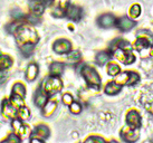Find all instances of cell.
Listing matches in <instances>:
<instances>
[{
    "instance_id": "6da1fadb",
    "label": "cell",
    "mask_w": 153,
    "mask_h": 143,
    "mask_svg": "<svg viewBox=\"0 0 153 143\" xmlns=\"http://www.w3.org/2000/svg\"><path fill=\"white\" fill-rule=\"evenodd\" d=\"M13 36L16 38L18 47L26 45V44H37L39 40L38 34L30 24H24L18 26V28L15 30Z\"/></svg>"
},
{
    "instance_id": "7a4b0ae2",
    "label": "cell",
    "mask_w": 153,
    "mask_h": 143,
    "mask_svg": "<svg viewBox=\"0 0 153 143\" xmlns=\"http://www.w3.org/2000/svg\"><path fill=\"white\" fill-rule=\"evenodd\" d=\"M81 74L86 80L88 87L96 91L101 89V84H102L101 76L98 75V73L93 67H91L88 65H83L81 68Z\"/></svg>"
},
{
    "instance_id": "3957f363",
    "label": "cell",
    "mask_w": 153,
    "mask_h": 143,
    "mask_svg": "<svg viewBox=\"0 0 153 143\" xmlns=\"http://www.w3.org/2000/svg\"><path fill=\"white\" fill-rule=\"evenodd\" d=\"M40 89L46 94L47 96H53L57 93H59L63 89V82L59 76H48L42 83Z\"/></svg>"
},
{
    "instance_id": "277c9868",
    "label": "cell",
    "mask_w": 153,
    "mask_h": 143,
    "mask_svg": "<svg viewBox=\"0 0 153 143\" xmlns=\"http://www.w3.org/2000/svg\"><path fill=\"white\" fill-rule=\"evenodd\" d=\"M153 46V34L149 30H140L136 34V40L132 47L136 51H143L148 47Z\"/></svg>"
},
{
    "instance_id": "5b68a950",
    "label": "cell",
    "mask_w": 153,
    "mask_h": 143,
    "mask_svg": "<svg viewBox=\"0 0 153 143\" xmlns=\"http://www.w3.org/2000/svg\"><path fill=\"white\" fill-rule=\"evenodd\" d=\"M112 56H114L115 58L120 60L121 63L125 64V65H130V64L134 63L135 60V56L132 53V51L128 49H123V48H115L114 51H111Z\"/></svg>"
},
{
    "instance_id": "8992f818",
    "label": "cell",
    "mask_w": 153,
    "mask_h": 143,
    "mask_svg": "<svg viewBox=\"0 0 153 143\" xmlns=\"http://www.w3.org/2000/svg\"><path fill=\"white\" fill-rule=\"evenodd\" d=\"M120 135H121V139L125 142H135L136 140L139 139L140 133H139V129L131 127L130 125H125L124 127H122Z\"/></svg>"
},
{
    "instance_id": "52a82bcc",
    "label": "cell",
    "mask_w": 153,
    "mask_h": 143,
    "mask_svg": "<svg viewBox=\"0 0 153 143\" xmlns=\"http://www.w3.org/2000/svg\"><path fill=\"white\" fill-rule=\"evenodd\" d=\"M1 113L4 118L13 120V118H17V107L10 102L9 98H4V101L1 102Z\"/></svg>"
},
{
    "instance_id": "ba28073f",
    "label": "cell",
    "mask_w": 153,
    "mask_h": 143,
    "mask_svg": "<svg viewBox=\"0 0 153 143\" xmlns=\"http://www.w3.org/2000/svg\"><path fill=\"white\" fill-rule=\"evenodd\" d=\"M11 125H13V132L16 134L20 135V136H27V135L30 134V127L27 124H25L24 121L19 120L18 118H13Z\"/></svg>"
},
{
    "instance_id": "9c48e42d",
    "label": "cell",
    "mask_w": 153,
    "mask_h": 143,
    "mask_svg": "<svg viewBox=\"0 0 153 143\" xmlns=\"http://www.w3.org/2000/svg\"><path fill=\"white\" fill-rule=\"evenodd\" d=\"M65 17L69 20L79 21L83 17V9L75 4H68V7L65 10Z\"/></svg>"
},
{
    "instance_id": "30bf717a",
    "label": "cell",
    "mask_w": 153,
    "mask_h": 143,
    "mask_svg": "<svg viewBox=\"0 0 153 143\" xmlns=\"http://www.w3.org/2000/svg\"><path fill=\"white\" fill-rule=\"evenodd\" d=\"M53 49L55 51L56 54L58 55H63V54H68L69 51H72V44L69 40L67 39H57L54 45H53Z\"/></svg>"
},
{
    "instance_id": "8fae6325",
    "label": "cell",
    "mask_w": 153,
    "mask_h": 143,
    "mask_svg": "<svg viewBox=\"0 0 153 143\" xmlns=\"http://www.w3.org/2000/svg\"><path fill=\"white\" fill-rule=\"evenodd\" d=\"M126 124L130 125L131 127H135V129H140L142 125V118H141L140 113L135 111V109H131L128 111V113L126 114Z\"/></svg>"
},
{
    "instance_id": "7c38bea8",
    "label": "cell",
    "mask_w": 153,
    "mask_h": 143,
    "mask_svg": "<svg viewBox=\"0 0 153 143\" xmlns=\"http://www.w3.org/2000/svg\"><path fill=\"white\" fill-rule=\"evenodd\" d=\"M116 20L117 19L113 15H111V13H104V15L98 17L97 24L102 28H111V27L116 26Z\"/></svg>"
},
{
    "instance_id": "4fadbf2b",
    "label": "cell",
    "mask_w": 153,
    "mask_h": 143,
    "mask_svg": "<svg viewBox=\"0 0 153 143\" xmlns=\"http://www.w3.org/2000/svg\"><path fill=\"white\" fill-rule=\"evenodd\" d=\"M55 8L53 9L51 15L56 18H60L65 16V10L69 4V0H55Z\"/></svg>"
},
{
    "instance_id": "5bb4252c",
    "label": "cell",
    "mask_w": 153,
    "mask_h": 143,
    "mask_svg": "<svg viewBox=\"0 0 153 143\" xmlns=\"http://www.w3.org/2000/svg\"><path fill=\"white\" fill-rule=\"evenodd\" d=\"M134 26H135V21L133 20V19H131V18L126 17V16L119 18V19L116 20V27H117L121 31H128V30H131Z\"/></svg>"
},
{
    "instance_id": "9a60e30c",
    "label": "cell",
    "mask_w": 153,
    "mask_h": 143,
    "mask_svg": "<svg viewBox=\"0 0 153 143\" xmlns=\"http://www.w3.org/2000/svg\"><path fill=\"white\" fill-rule=\"evenodd\" d=\"M39 67L36 63H30L26 69V80L28 82H34L38 77Z\"/></svg>"
},
{
    "instance_id": "2e32d148",
    "label": "cell",
    "mask_w": 153,
    "mask_h": 143,
    "mask_svg": "<svg viewBox=\"0 0 153 143\" xmlns=\"http://www.w3.org/2000/svg\"><path fill=\"white\" fill-rule=\"evenodd\" d=\"M34 102H35V105L37 106V107H40V109H43L44 106L46 105L47 102H48V96L43 92V89H40V87L35 93Z\"/></svg>"
},
{
    "instance_id": "e0dca14e",
    "label": "cell",
    "mask_w": 153,
    "mask_h": 143,
    "mask_svg": "<svg viewBox=\"0 0 153 143\" xmlns=\"http://www.w3.org/2000/svg\"><path fill=\"white\" fill-rule=\"evenodd\" d=\"M45 4H42L39 0H30L29 2V9L31 13L35 15V16H42L45 11Z\"/></svg>"
},
{
    "instance_id": "ac0fdd59",
    "label": "cell",
    "mask_w": 153,
    "mask_h": 143,
    "mask_svg": "<svg viewBox=\"0 0 153 143\" xmlns=\"http://www.w3.org/2000/svg\"><path fill=\"white\" fill-rule=\"evenodd\" d=\"M115 48H123V49H128V51H132L133 47L128 40H124L122 38H117L110 44V53L112 51H114Z\"/></svg>"
},
{
    "instance_id": "d6986e66",
    "label": "cell",
    "mask_w": 153,
    "mask_h": 143,
    "mask_svg": "<svg viewBox=\"0 0 153 143\" xmlns=\"http://www.w3.org/2000/svg\"><path fill=\"white\" fill-rule=\"evenodd\" d=\"M121 89H122V85L117 84L115 80L113 82H110V83H107L106 86H105V89H104V92L106 95H110V96H114L116 94H119L121 92Z\"/></svg>"
},
{
    "instance_id": "ffe728a7",
    "label": "cell",
    "mask_w": 153,
    "mask_h": 143,
    "mask_svg": "<svg viewBox=\"0 0 153 143\" xmlns=\"http://www.w3.org/2000/svg\"><path fill=\"white\" fill-rule=\"evenodd\" d=\"M56 109H57V102L56 101H49L46 103V105L44 106L43 109H42V113L45 118H51L53 114L56 112Z\"/></svg>"
},
{
    "instance_id": "44dd1931",
    "label": "cell",
    "mask_w": 153,
    "mask_h": 143,
    "mask_svg": "<svg viewBox=\"0 0 153 143\" xmlns=\"http://www.w3.org/2000/svg\"><path fill=\"white\" fill-rule=\"evenodd\" d=\"M51 134V131L47 127L46 125L44 124H40V125H37L35 127L34 133H33V136H37V138H40L43 140H46Z\"/></svg>"
},
{
    "instance_id": "7402d4cb",
    "label": "cell",
    "mask_w": 153,
    "mask_h": 143,
    "mask_svg": "<svg viewBox=\"0 0 153 143\" xmlns=\"http://www.w3.org/2000/svg\"><path fill=\"white\" fill-rule=\"evenodd\" d=\"M65 68V65L60 62H54L49 66V74L51 76H60L63 74Z\"/></svg>"
},
{
    "instance_id": "603a6c76",
    "label": "cell",
    "mask_w": 153,
    "mask_h": 143,
    "mask_svg": "<svg viewBox=\"0 0 153 143\" xmlns=\"http://www.w3.org/2000/svg\"><path fill=\"white\" fill-rule=\"evenodd\" d=\"M111 59V53L108 51H100L96 57H95V60H96V64L100 65V66H103L106 63H108Z\"/></svg>"
},
{
    "instance_id": "cb8c5ba5",
    "label": "cell",
    "mask_w": 153,
    "mask_h": 143,
    "mask_svg": "<svg viewBox=\"0 0 153 143\" xmlns=\"http://www.w3.org/2000/svg\"><path fill=\"white\" fill-rule=\"evenodd\" d=\"M17 118H19V120L24 121V122H25V121H28L30 118V109L25 105L17 109Z\"/></svg>"
},
{
    "instance_id": "d4e9b609",
    "label": "cell",
    "mask_w": 153,
    "mask_h": 143,
    "mask_svg": "<svg viewBox=\"0 0 153 143\" xmlns=\"http://www.w3.org/2000/svg\"><path fill=\"white\" fill-rule=\"evenodd\" d=\"M13 66V58L8 55H0V69H8Z\"/></svg>"
},
{
    "instance_id": "484cf974",
    "label": "cell",
    "mask_w": 153,
    "mask_h": 143,
    "mask_svg": "<svg viewBox=\"0 0 153 143\" xmlns=\"http://www.w3.org/2000/svg\"><path fill=\"white\" fill-rule=\"evenodd\" d=\"M9 100H10V102H11L17 109H19V107H22V106L25 105L24 97H22L20 95H17V94H13V93H11V95H10V98H9Z\"/></svg>"
},
{
    "instance_id": "4316f807",
    "label": "cell",
    "mask_w": 153,
    "mask_h": 143,
    "mask_svg": "<svg viewBox=\"0 0 153 143\" xmlns=\"http://www.w3.org/2000/svg\"><path fill=\"white\" fill-rule=\"evenodd\" d=\"M35 44H26V45H22V46L19 47V49L22 51V54L25 56V57H29L30 55L33 54V51L35 49Z\"/></svg>"
},
{
    "instance_id": "83f0119b",
    "label": "cell",
    "mask_w": 153,
    "mask_h": 143,
    "mask_svg": "<svg viewBox=\"0 0 153 143\" xmlns=\"http://www.w3.org/2000/svg\"><path fill=\"white\" fill-rule=\"evenodd\" d=\"M81 58H82L81 53H79V51H71L67 54V60L72 64L78 63V62L81 60Z\"/></svg>"
},
{
    "instance_id": "f1b7e54d",
    "label": "cell",
    "mask_w": 153,
    "mask_h": 143,
    "mask_svg": "<svg viewBox=\"0 0 153 143\" xmlns=\"http://www.w3.org/2000/svg\"><path fill=\"white\" fill-rule=\"evenodd\" d=\"M13 94H17V95H20L22 97L25 98L26 96V87L25 85L22 84V83H16V84L13 86Z\"/></svg>"
},
{
    "instance_id": "f546056e",
    "label": "cell",
    "mask_w": 153,
    "mask_h": 143,
    "mask_svg": "<svg viewBox=\"0 0 153 143\" xmlns=\"http://www.w3.org/2000/svg\"><path fill=\"white\" fill-rule=\"evenodd\" d=\"M140 80V75L135 73V72H128V83H126V86H133L139 83Z\"/></svg>"
},
{
    "instance_id": "4dcf8cb0",
    "label": "cell",
    "mask_w": 153,
    "mask_h": 143,
    "mask_svg": "<svg viewBox=\"0 0 153 143\" xmlns=\"http://www.w3.org/2000/svg\"><path fill=\"white\" fill-rule=\"evenodd\" d=\"M121 73V67H120L117 64L115 63H110L107 65V74L110 76H116L117 74Z\"/></svg>"
},
{
    "instance_id": "1f68e13d",
    "label": "cell",
    "mask_w": 153,
    "mask_h": 143,
    "mask_svg": "<svg viewBox=\"0 0 153 143\" xmlns=\"http://www.w3.org/2000/svg\"><path fill=\"white\" fill-rule=\"evenodd\" d=\"M69 111H71V113L74 114V115H78V114H81V112H82V105L78 102L74 101L72 104L69 105Z\"/></svg>"
},
{
    "instance_id": "d6a6232c",
    "label": "cell",
    "mask_w": 153,
    "mask_h": 143,
    "mask_svg": "<svg viewBox=\"0 0 153 143\" xmlns=\"http://www.w3.org/2000/svg\"><path fill=\"white\" fill-rule=\"evenodd\" d=\"M141 15V6L140 4H133L130 8V16L131 18H137Z\"/></svg>"
},
{
    "instance_id": "836d02e7",
    "label": "cell",
    "mask_w": 153,
    "mask_h": 143,
    "mask_svg": "<svg viewBox=\"0 0 153 143\" xmlns=\"http://www.w3.org/2000/svg\"><path fill=\"white\" fill-rule=\"evenodd\" d=\"M4 142L18 143V142H22V138H20V135L16 134V133H11V134H9L8 136L4 140Z\"/></svg>"
},
{
    "instance_id": "e575fe53",
    "label": "cell",
    "mask_w": 153,
    "mask_h": 143,
    "mask_svg": "<svg viewBox=\"0 0 153 143\" xmlns=\"http://www.w3.org/2000/svg\"><path fill=\"white\" fill-rule=\"evenodd\" d=\"M62 101H63V104H64V105L69 106L73 102H74V98H73V96L69 93H66V94H64L63 97H62Z\"/></svg>"
},
{
    "instance_id": "d590c367",
    "label": "cell",
    "mask_w": 153,
    "mask_h": 143,
    "mask_svg": "<svg viewBox=\"0 0 153 143\" xmlns=\"http://www.w3.org/2000/svg\"><path fill=\"white\" fill-rule=\"evenodd\" d=\"M85 142H105V140L101 136H97V135H92L85 140Z\"/></svg>"
},
{
    "instance_id": "8d00e7d4",
    "label": "cell",
    "mask_w": 153,
    "mask_h": 143,
    "mask_svg": "<svg viewBox=\"0 0 153 143\" xmlns=\"http://www.w3.org/2000/svg\"><path fill=\"white\" fill-rule=\"evenodd\" d=\"M7 76H8V74H7L6 69H0V84L7 80Z\"/></svg>"
},
{
    "instance_id": "74e56055",
    "label": "cell",
    "mask_w": 153,
    "mask_h": 143,
    "mask_svg": "<svg viewBox=\"0 0 153 143\" xmlns=\"http://www.w3.org/2000/svg\"><path fill=\"white\" fill-rule=\"evenodd\" d=\"M145 109H148L149 113H151L153 115V102H151L150 104H146V105H145Z\"/></svg>"
},
{
    "instance_id": "f35d334b",
    "label": "cell",
    "mask_w": 153,
    "mask_h": 143,
    "mask_svg": "<svg viewBox=\"0 0 153 143\" xmlns=\"http://www.w3.org/2000/svg\"><path fill=\"white\" fill-rule=\"evenodd\" d=\"M39 1H40L42 4H44L47 7V6H51V4H54V1H55V0H39Z\"/></svg>"
},
{
    "instance_id": "ab89813d",
    "label": "cell",
    "mask_w": 153,
    "mask_h": 143,
    "mask_svg": "<svg viewBox=\"0 0 153 143\" xmlns=\"http://www.w3.org/2000/svg\"><path fill=\"white\" fill-rule=\"evenodd\" d=\"M150 56H153V46L151 48V51H150Z\"/></svg>"
},
{
    "instance_id": "60d3db41",
    "label": "cell",
    "mask_w": 153,
    "mask_h": 143,
    "mask_svg": "<svg viewBox=\"0 0 153 143\" xmlns=\"http://www.w3.org/2000/svg\"><path fill=\"white\" fill-rule=\"evenodd\" d=\"M0 55H1V53H0Z\"/></svg>"
}]
</instances>
